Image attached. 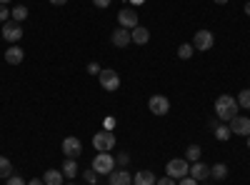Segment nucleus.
<instances>
[{
  "instance_id": "f257e3e1",
  "label": "nucleus",
  "mask_w": 250,
  "mask_h": 185,
  "mask_svg": "<svg viewBox=\"0 0 250 185\" xmlns=\"http://www.w3.org/2000/svg\"><path fill=\"white\" fill-rule=\"evenodd\" d=\"M238 110H240V105L233 95H220L215 100V118L223 120V123H230L238 115Z\"/></svg>"
},
{
  "instance_id": "f03ea898",
  "label": "nucleus",
  "mask_w": 250,
  "mask_h": 185,
  "mask_svg": "<svg viewBox=\"0 0 250 185\" xmlns=\"http://www.w3.org/2000/svg\"><path fill=\"white\" fill-rule=\"evenodd\" d=\"M93 148L98 153H110L115 148V133L113 130H105V128H103L100 133H95L93 135Z\"/></svg>"
},
{
  "instance_id": "7ed1b4c3",
  "label": "nucleus",
  "mask_w": 250,
  "mask_h": 185,
  "mask_svg": "<svg viewBox=\"0 0 250 185\" xmlns=\"http://www.w3.org/2000/svg\"><path fill=\"white\" fill-rule=\"evenodd\" d=\"M93 170H95L98 175H110V173L115 170V158H113L110 153H98V155L93 158Z\"/></svg>"
},
{
  "instance_id": "20e7f679",
  "label": "nucleus",
  "mask_w": 250,
  "mask_h": 185,
  "mask_svg": "<svg viewBox=\"0 0 250 185\" xmlns=\"http://www.w3.org/2000/svg\"><path fill=\"white\" fill-rule=\"evenodd\" d=\"M213 45H215V35H213L210 30H198V33L193 35V48H195L198 53L210 50Z\"/></svg>"
},
{
  "instance_id": "39448f33",
  "label": "nucleus",
  "mask_w": 250,
  "mask_h": 185,
  "mask_svg": "<svg viewBox=\"0 0 250 185\" xmlns=\"http://www.w3.org/2000/svg\"><path fill=\"white\" fill-rule=\"evenodd\" d=\"M188 173H190V163H188L185 158H173V160L168 163V175H170V178L180 180V178H185Z\"/></svg>"
},
{
  "instance_id": "423d86ee",
  "label": "nucleus",
  "mask_w": 250,
  "mask_h": 185,
  "mask_svg": "<svg viewBox=\"0 0 250 185\" xmlns=\"http://www.w3.org/2000/svg\"><path fill=\"white\" fill-rule=\"evenodd\" d=\"M100 85L105 88L108 93H115L118 88H120V75L115 73V70H110V68H105V70H100Z\"/></svg>"
},
{
  "instance_id": "0eeeda50",
  "label": "nucleus",
  "mask_w": 250,
  "mask_h": 185,
  "mask_svg": "<svg viewBox=\"0 0 250 185\" xmlns=\"http://www.w3.org/2000/svg\"><path fill=\"white\" fill-rule=\"evenodd\" d=\"M118 23H120V28H125V30H133V28L140 25V23H138V13H135L133 8H123V10L118 13Z\"/></svg>"
},
{
  "instance_id": "6e6552de",
  "label": "nucleus",
  "mask_w": 250,
  "mask_h": 185,
  "mask_svg": "<svg viewBox=\"0 0 250 185\" xmlns=\"http://www.w3.org/2000/svg\"><path fill=\"white\" fill-rule=\"evenodd\" d=\"M148 108H150V113H153V115H165V113L170 110V100L165 98V95H150Z\"/></svg>"
},
{
  "instance_id": "1a4fd4ad",
  "label": "nucleus",
  "mask_w": 250,
  "mask_h": 185,
  "mask_svg": "<svg viewBox=\"0 0 250 185\" xmlns=\"http://www.w3.org/2000/svg\"><path fill=\"white\" fill-rule=\"evenodd\" d=\"M230 133L233 135H243V138H248L250 135V118H245V115H235L233 120H230Z\"/></svg>"
},
{
  "instance_id": "9d476101",
  "label": "nucleus",
  "mask_w": 250,
  "mask_h": 185,
  "mask_svg": "<svg viewBox=\"0 0 250 185\" xmlns=\"http://www.w3.org/2000/svg\"><path fill=\"white\" fill-rule=\"evenodd\" d=\"M62 153H65V158H78L80 153H83V143H80V138H75V135H68L65 140H62Z\"/></svg>"
},
{
  "instance_id": "9b49d317",
  "label": "nucleus",
  "mask_w": 250,
  "mask_h": 185,
  "mask_svg": "<svg viewBox=\"0 0 250 185\" xmlns=\"http://www.w3.org/2000/svg\"><path fill=\"white\" fill-rule=\"evenodd\" d=\"M3 38L8 40V43L18 45V40L23 38V28H20V23H15V20H8V23L3 25Z\"/></svg>"
},
{
  "instance_id": "f8f14e48",
  "label": "nucleus",
  "mask_w": 250,
  "mask_h": 185,
  "mask_svg": "<svg viewBox=\"0 0 250 185\" xmlns=\"http://www.w3.org/2000/svg\"><path fill=\"white\" fill-rule=\"evenodd\" d=\"M110 43L115 48H128L133 43V38H130V30H125V28H115L113 35H110Z\"/></svg>"
},
{
  "instance_id": "ddd939ff",
  "label": "nucleus",
  "mask_w": 250,
  "mask_h": 185,
  "mask_svg": "<svg viewBox=\"0 0 250 185\" xmlns=\"http://www.w3.org/2000/svg\"><path fill=\"white\" fill-rule=\"evenodd\" d=\"M108 185H133V175L125 168H118L108 175Z\"/></svg>"
},
{
  "instance_id": "4468645a",
  "label": "nucleus",
  "mask_w": 250,
  "mask_h": 185,
  "mask_svg": "<svg viewBox=\"0 0 250 185\" xmlns=\"http://www.w3.org/2000/svg\"><path fill=\"white\" fill-rule=\"evenodd\" d=\"M23 58H25V50L20 45H10L5 50V63L8 65H20V63H23Z\"/></svg>"
},
{
  "instance_id": "2eb2a0df",
  "label": "nucleus",
  "mask_w": 250,
  "mask_h": 185,
  "mask_svg": "<svg viewBox=\"0 0 250 185\" xmlns=\"http://www.w3.org/2000/svg\"><path fill=\"white\" fill-rule=\"evenodd\" d=\"M188 175H190L193 180H198V183H200V180H205L208 175H210V168H208L205 163H200V160H198V163H193V165H190V173H188Z\"/></svg>"
},
{
  "instance_id": "dca6fc26",
  "label": "nucleus",
  "mask_w": 250,
  "mask_h": 185,
  "mask_svg": "<svg viewBox=\"0 0 250 185\" xmlns=\"http://www.w3.org/2000/svg\"><path fill=\"white\" fill-rule=\"evenodd\" d=\"M130 38H133V43H135V45H145V43L150 40V30H148V28H143V25H138V28L130 30Z\"/></svg>"
},
{
  "instance_id": "f3484780",
  "label": "nucleus",
  "mask_w": 250,
  "mask_h": 185,
  "mask_svg": "<svg viewBox=\"0 0 250 185\" xmlns=\"http://www.w3.org/2000/svg\"><path fill=\"white\" fill-rule=\"evenodd\" d=\"M155 183H158V178L150 170H140L133 175V185H155Z\"/></svg>"
},
{
  "instance_id": "a211bd4d",
  "label": "nucleus",
  "mask_w": 250,
  "mask_h": 185,
  "mask_svg": "<svg viewBox=\"0 0 250 185\" xmlns=\"http://www.w3.org/2000/svg\"><path fill=\"white\" fill-rule=\"evenodd\" d=\"M62 175H65V178H75V175H78V163H75V158H65V160H62Z\"/></svg>"
},
{
  "instance_id": "6ab92c4d",
  "label": "nucleus",
  "mask_w": 250,
  "mask_h": 185,
  "mask_svg": "<svg viewBox=\"0 0 250 185\" xmlns=\"http://www.w3.org/2000/svg\"><path fill=\"white\" fill-rule=\"evenodd\" d=\"M43 183L45 185H62V170H45Z\"/></svg>"
},
{
  "instance_id": "aec40b11",
  "label": "nucleus",
  "mask_w": 250,
  "mask_h": 185,
  "mask_svg": "<svg viewBox=\"0 0 250 185\" xmlns=\"http://www.w3.org/2000/svg\"><path fill=\"white\" fill-rule=\"evenodd\" d=\"M200 155H203L200 145H195V143H193V145H188V150H185V160H188V163H198Z\"/></svg>"
},
{
  "instance_id": "412c9836",
  "label": "nucleus",
  "mask_w": 250,
  "mask_h": 185,
  "mask_svg": "<svg viewBox=\"0 0 250 185\" xmlns=\"http://www.w3.org/2000/svg\"><path fill=\"white\" fill-rule=\"evenodd\" d=\"M210 175H213L215 180H225V178H228V165H225V163H218V165L210 168Z\"/></svg>"
},
{
  "instance_id": "4be33fe9",
  "label": "nucleus",
  "mask_w": 250,
  "mask_h": 185,
  "mask_svg": "<svg viewBox=\"0 0 250 185\" xmlns=\"http://www.w3.org/2000/svg\"><path fill=\"white\" fill-rule=\"evenodd\" d=\"M10 175H13V163L0 155V178H10Z\"/></svg>"
},
{
  "instance_id": "5701e85b",
  "label": "nucleus",
  "mask_w": 250,
  "mask_h": 185,
  "mask_svg": "<svg viewBox=\"0 0 250 185\" xmlns=\"http://www.w3.org/2000/svg\"><path fill=\"white\" fill-rule=\"evenodd\" d=\"M193 53H195L193 43H183V45L178 48V58H180V60H188V58H193Z\"/></svg>"
},
{
  "instance_id": "b1692460",
  "label": "nucleus",
  "mask_w": 250,
  "mask_h": 185,
  "mask_svg": "<svg viewBox=\"0 0 250 185\" xmlns=\"http://www.w3.org/2000/svg\"><path fill=\"white\" fill-rule=\"evenodd\" d=\"M10 18L15 20V23H23V20L28 18V8L25 5H18L15 10H10Z\"/></svg>"
},
{
  "instance_id": "393cba45",
  "label": "nucleus",
  "mask_w": 250,
  "mask_h": 185,
  "mask_svg": "<svg viewBox=\"0 0 250 185\" xmlns=\"http://www.w3.org/2000/svg\"><path fill=\"white\" fill-rule=\"evenodd\" d=\"M235 100H238V105H240V108L250 110V90H248V88H245V90H240V95H238Z\"/></svg>"
},
{
  "instance_id": "a878e982",
  "label": "nucleus",
  "mask_w": 250,
  "mask_h": 185,
  "mask_svg": "<svg viewBox=\"0 0 250 185\" xmlns=\"http://www.w3.org/2000/svg\"><path fill=\"white\" fill-rule=\"evenodd\" d=\"M230 135H233V133H230V128H228V125H218V128H215V138H218V140H228Z\"/></svg>"
},
{
  "instance_id": "bb28decb",
  "label": "nucleus",
  "mask_w": 250,
  "mask_h": 185,
  "mask_svg": "<svg viewBox=\"0 0 250 185\" xmlns=\"http://www.w3.org/2000/svg\"><path fill=\"white\" fill-rule=\"evenodd\" d=\"M128 163H130V155H128V153H118V155H115V165L125 168Z\"/></svg>"
},
{
  "instance_id": "cd10ccee",
  "label": "nucleus",
  "mask_w": 250,
  "mask_h": 185,
  "mask_svg": "<svg viewBox=\"0 0 250 185\" xmlns=\"http://www.w3.org/2000/svg\"><path fill=\"white\" fill-rule=\"evenodd\" d=\"M5 185H25V180L20 175H10V178H5Z\"/></svg>"
},
{
  "instance_id": "c85d7f7f",
  "label": "nucleus",
  "mask_w": 250,
  "mask_h": 185,
  "mask_svg": "<svg viewBox=\"0 0 250 185\" xmlns=\"http://www.w3.org/2000/svg\"><path fill=\"white\" fill-rule=\"evenodd\" d=\"M85 183H90V185H95L98 183V173L90 168V170H85Z\"/></svg>"
},
{
  "instance_id": "c756f323",
  "label": "nucleus",
  "mask_w": 250,
  "mask_h": 185,
  "mask_svg": "<svg viewBox=\"0 0 250 185\" xmlns=\"http://www.w3.org/2000/svg\"><path fill=\"white\" fill-rule=\"evenodd\" d=\"M8 18H10V10L0 3V23H8Z\"/></svg>"
},
{
  "instance_id": "7c9ffc66",
  "label": "nucleus",
  "mask_w": 250,
  "mask_h": 185,
  "mask_svg": "<svg viewBox=\"0 0 250 185\" xmlns=\"http://www.w3.org/2000/svg\"><path fill=\"white\" fill-rule=\"evenodd\" d=\"M155 185H178V183H175V178H170V175H168V178H160Z\"/></svg>"
},
{
  "instance_id": "2f4dec72",
  "label": "nucleus",
  "mask_w": 250,
  "mask_h": 185,
  "mask_svg": "<svg viewBox=\"0 0 250 185\" xmlns=\"http://www.w3.org/2000/svg\"><path fill=\"white\" fill-rule=\"evenodd\" d=\"M178 185H198V180H193L190 175H185V178H180V183Z\"/></svg>"
},
{
  "instance_id": "473e14b6",
  "label": "nucleus",
  "mask_w": 250,
  "mask_h": 185,
  "mask_svg": "<svg viewBox=\"0 0 250 185\" xmlns=\"http://www.w3.org/2000/svg\"><path fill=\"white\" fill-rule=\"evenodd\" d=\"M100 70H103V68H100L98 63H90V65H88V73H93V75H100Z\"/></svg>"
},
{
  "instance_id": "72a5a7b5",
  "label": "nucleus",
  "mask_w": 250,
  "mask_h": 185,
  "mask_svg": "<svg viewBox=\"0 0 250 185\" xmlns=\"http://www.w3.org/2000/svg\"><path fill=\"white\" fill-rule=\"evenodd\" d=\"M93 3H95V8H108L113 0H93Z\"/></svg>"
},
{
  "instance_id": "f704fd0d",
  "label": "nucleus",
  "mask_w": 250,
  "mask_h": 185,
  "mask_svg": "<svg viewBox=\"0 0 250 185\" xmlns=\"http://www.w3.org/2000/svg\"><path fill=\"white\" fill-rule=\"evenodd\" d=\"M218 125H220V120H218V118H213V120H208V128H213V130H215Z\"/></svg>"
},
{
  "instance_id": "c9c22d12",
  "label": "nucleus",
  "mask_w": 250,
  "mask_h": 185,
  "mask_svg": "<svg viewBox=\"0 0 250 185\" xmlns=\"http://www.w3.org/2000/svg\"><path fill=\"white\" fill-rule=\"evenodd\" d=\"M113 125H115V120L108 118V120H105V130H113Z\"/></svg>"
},
{
  "instance_id": "e433bc0d",
  "label": "nucleus",
  "mask_w": 250,
  "mask_h": 185,
  "mask_svg": "<svg viewBox=\"0 0 250 185\" xmlns=\"http://www.w3.org/2000/svg\"><path fill=\"white\" fill-rule=\"evenodd\" d=\"M28 185H45V183H43V180H40V178H35V180H30Z\"/></svg>"
},
{
  "instance_id": "4c0bfd02",
  "label": "nucleus",
  "mask_w": 250,
  "mask_h": 185,
  "mask_svg": "<svg viewBox=\"0 0 250 185\" xmlns=\"http://www.w3.org/2000/svg\"><path fill=\"white\" fill-rule=\"evenodd\" d=\"M50 3H53V5H65L68 0H50Z\"/></svg>"
},
{
  "instance_id": "58836bf2",
  "label": "nucleus",
  "mask_w": 250,
  "mask_h": 185,
  "mask_svg": "<svg viewBox=\"0 0 250 185\" xmlns=\"http://www.w3.org/2000/svg\"><path fill=\"white\" fill-rule=\"evenodd\" d=\"M245 15L250 18V0H248V3H245Z\"/></svg>"
},
{
  "instance_id": "ea45409f",
  "label": "nucleus",
  "mask_w": 250,
  "mask_h": 185,
  "mask_svg": "<svg viewBox=\"0 0 250 185\" xmlns=\"http://www.w3.org/2000/svg\"><path fill=\"white\" fill-rule=\"evenodd\" d=\"M213 3H218V5H225V3H228V0H213Z\"/></svg>"
},
{
  "instance_id": "a19ab883",
  "label": "nucleus",
  "mask_w": 250,
  "mask_h": 185,
  "mask_svg": "<svg viewBox=\"0 0 250 185\" xmlns=\"http://www.w3.org/2000/svg\"><path fill=\"white\" fill-rule=\"evenodd\" d=\"M0 3H3V5H8V3H10V0H0Z\"/></svg>"
},
{
  "instance_id": "79ce46f5",
  "label": "nucleus",
  "mask_w": 250,
  "mask_h": 185,
  "mask_svg": "<svg viewBox=\"0 0 250 185\" xmlns=\"http://www.w3.org/2000/svg\"><path fill=\"white\" fill-rule=\"evenodd\" d=\"M248 148H250V135H248Z\"/></svg>"
},
{
  "instance_id": "37998d69",
  "label": "nucleus",
  "mask_w": 250,
  "mask_h": 185,
  "mask_svg": "<svg viewBox=\"0 0 250 185\" xmlns=\"http://www.w3.org/2000/svg\"><path fill=\"white\" fill-rule=\"evenodd\" d=\"M68 185H75V183H68Z\"/></svg>"
}]
</instances>
